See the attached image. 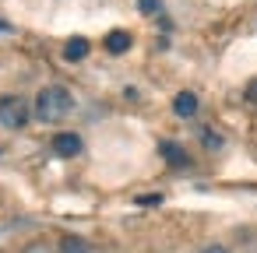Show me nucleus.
<instances>
[{"label": "nucleus", "instance_id": "nucleus-1", "mask_svg": "<svg viewBox=\"0 0 257 253\" xmlns=\"http://www.w3.org/2000/svg\"><path fill=\"white\" fill-rule=\"evenodd\" d=\"M71 109H74V99H71V92H67L64 85H46V88L36 95V102H32V113H36V120H43V123H60Z\"/></svg>", "mask_w": 257, "mask_h": 253}, {"label": "nucleus", "instance_id": "nucleus-2", "mask_svg": "<svg viewBox=\"0 0 257 253\" xmlns=\"http://www.w3.org/2000/svg\"><path fill=\"white\" fill-rule=\"evenodd\" d=\"M32 109L22 95H4L0 99V127H8V130H22L29 123Z\"/></svg>", "mask_w": 257, "mask_h": 253}, {"label": "nucleus", "instance_id": "nucleus-3", "mask_svg": "<svg viewBox=\"0 0 257 253\" xmlns=\"http://www.w3.org/2000/svg\"><path fill=\"white\" fill-rule=\"evenodd\" d=\"M81 137L78 134H57L53 137V151L60 155V158H74V155H81Z\"/></svg>", "mask_w": 257, "mask_h": 253}, {"label": "nucleus", "instance_id": "nucleus-4", "mask_svg": "<svg viewBox=\"0 0 257 253\" xmlns=\"http://www.w3.org/2000/svg\"><path fill=\"white\" fill-rule=\"evenodd\" d=\"M173 113L183 116V120H190V116L197 113V95H194V92H180V95L173 99Z\"/></svg>", "mask_w": 257, "mask_h": 253}, {"label": "nucleus", "instance_id": "nucleus-5", "mask_svg": "<svg viewBox=\"0 0 257 253\" xmlns=\"http://www.w3.org/2000/svg\"><path fill=\"white\" fill-rule=\"evenodd\" d=\"M131 43H134V39H131V32H123V29H116V32H109V36H106V50H109V53H127V50H131Z\"/></svg>", "mask_w": 257, "mask_h": 253}, {"label": "nucleus", "instance_id": "nucleus-6", "mask_svg": "<svg viewBox=\"0 0 257 253\" xmlns=\"http://www.w3.org/2000/svg\"><path fill=\"white\" fill-rule=\"evenodd\" d=\"M64 57H67L71 64H78V60H85V57H88V39H81V36H74V39H67V46H64Z\"/></svg>", "mask_w": 257, "mask_h": 253}, {"label": "nucleus", "instance_id": "nucleus-7", "mask_svg": "<svg viewBox=\"0 0 257 253\" xmlns=\"http://www.w3.org/2000/svg\"><path fill=\"white\" fill-rule=\"evenodd\" d=\"M60 253H102L99 246H92L88 239H78V235H67L60 242Z\"/></svg>", "mask_w": 257, "mask_h": 253}, {"label": "nucleus", "instance_id": "nucleus-8", "mask_svg": "<svg viewBox=\"0 0 257 253\" xmlns=\"http://www.w3.org/2000/svg\"><path fill=\"white\" fill-rule=\"evenodd\" d=\"M162 155H166L169 165H187V155H183L180 144H169V141H166V144H162Z\"/></svg>", "mask_w": 257, "mask_h": 253}, {"label": "nucleus", "instance_id": "nucleus-9", "mask_svg": "<svg viewBox=\"0 0 257 253\" xmlns=\"http://www.w3.org/2000/svg\"><path fill=\"white\" fill-rule=\"evenodd\" d=\"M138 8H141L145 15H159V11H162V4H159V0H138Z\"/></svg>", "mask_w": 257, "mask_h": 253}, {"label": "nucleus", "instance_id": "nucleus-10", "mask_svg": "<svg viewBox=\"0 0 257 253\" xmlns=\"http://www.w3.org/2000/svg\"><path fill=\"white\" fill-rule=\"evenodd\" d=\"M25 253H53V249H50V246H46V242H32V246H29V249H25Z\"/></svg>", "mask_w": 257, "mask_h": 253}, {"label": "nucleus", "instance_id": "nucleus-11", "mask_svg": "<svg viewBox=\"0 0 257 253\" xmlns=\"http://www.w3.org/2000/svg\"><path fill=\"white\" fill-rule=\"evenodd\" d=\"M246 99L257 106V81H250V85H246Z\"/></svg>", "mask_w": 257, "mask_h": 253}, {"label": "nucleus", "instance_id": "nucleus-12", "mask_svg": "<svg viewBox=\"0 0 257 253\" xmlns=\"http://www.w3.org/2000/svg\"><path fill=\"white\" fill-rule=\"evenodd\" d=\"M201 253H229V249H225V246H218V242H211V246H204Z\"/></svg>", "mask_w": 257, "mask_h": 253}]
</instances>
